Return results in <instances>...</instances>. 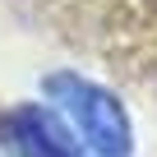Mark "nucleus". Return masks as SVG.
I'll return each mask as SVG.
<instances>
[{
  "instance_id": "obj_1",
  "label": "nucleus",
  "mask_w": 157,
  "mask_h": 157,
  "mask_svg": "<svg viewBox=\"0 0 157 157\" xmlns=\"http://www.w3.org/2000/svg\"><path fill=\"white\" fill-rule=\"evenodd\" d=\"M42 88H46L51 106L60 111V120L74 129V139L93 157H134V125H129L125 102L111 88L93 83V78L74 74V69L46 74Z\"/></svg>"
},
{
  "instance_id": "obj_2",
  "label": "nucleus",
  "mask_w": 157,
  "mask_h": 157,
  "mask_svg": "<svg viewBox=\"0 0 157 157\" xmlns=\"http://www.w3.org/2000/svg\"><path fill=\"white\" fill-rule=\"evenodd\" d=\"M0 157H83V143L51 106H19L0 116Z\"/></svg>"
}]
</instances>
